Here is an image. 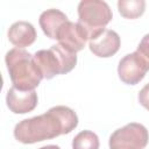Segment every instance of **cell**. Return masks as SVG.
<instances>
[{"instance_id":"cell-12","label":"cell","mask_w":149,"mask_h":149,"mask_svg":"<svg viewBox=\"0 0 149 149\" xmlns=\"http://www.w3.org/2000/svg\"><path fill=\"white\" fill-rule=\"evenodd\" d=\"M118 9L121 16L126 19H136L144 13L146 1L144 0H119Z\"/></svg>"},{"instance_id":"cell-15","label":"cell","mask_w":149,"mask_h":149,"mask_svg":"<svg viewBox=\"0 0 149 149\" xmlns=\"http://www.w3.org/2000/svg\"><path fill=\"white\" fill-rule=\"evenodd\" d=\"M137 99H139V102H140L147 111H149V83L146 84V85L141 88V91L139 92Z\"/></svg>"},{"instance_id":"cell-7","label":"cell","mask_w":149,"mask_h":149,"mask_svg":"<svg viewBox=\"0 0 149 149\" xmlns=\"http://www.w3.org/2000/svg\"><path fill=\"white\" fill-rule=\"evenodd\" d=\"M147 71V66L136 52L127 54L123 56L118 65L119 78L122 83L128 85H136L140 83L144 78Z\"/></svg>"},{"instance_id":"cell-4","label":"cell","mask_w":149,"mask_h":149,"mask_svg":"<svg viewBox=\"0 0 149 149\" xmlns=\"http://www.w3.org/2000/svg\"><path fill=\"white\" fill-rule=\"evenodd\" d=\"M78 22L86 29L88 41L100 34L111 22L113 14L102 0H83L78 5Z\"/></svg>"},{"instance_id":"cell-8","label":"cell","mask_w":149,"mask_h":149,"mask_svg":"<svg viewBox=\"0 0 149 149\" xmlns=\"http://www.w3.org/2000/svg\"><path fill=\"white\" fill-rule=\"evenodd\" d=\"M121 40L116 31L104 29L100 34L88 41V48L93 55L100 58H107L118 52Z\"/></svg>"},{"instance_id":"cell-5","label":"cell","mask_w":149,"mask_h":149,"mask_svg":"<svg viewBox=\"0 0 149 149\" xmlns=\"http://www.w3.org/2000/svg\"><path fill=\"white\" fill-rule=\"evenodd\" d=\"M149 141L148 129L137 122H130L114 130L109 136V149H144Z\"/></svg>"},{"instance_id":"cell-16","label":"cell","mask_w":149,"mask_h":149,"mask_svg":"<svg viewBox=\"0 0 149 149\" xmlns=\"http://www.w3.org/2000/svg\"><path fill=\"white\" fill-rule=\"evenodd\" d=\"M38 149H61L56 144H48V146H44V147H41Z\"/></svg>"},{"instance_id":"cell-6","label":"cell","mask_w":149,"mask_h":149,"mask_svg":"<svg viewBox=\"0 0 149 149\" xmlns=\"http://www.w3.org/2000/svg\"><path fill=\"white\" fill-rule=\"evenodd\" d=\"M56 40L58 41V44L77 54L84 49L85 43L88 40V34L79 22L68 21L58 30Z\"/></svg>"},{"instance_id":"cell-1","label":"cell","mask_w":149,"mask_h":149,"mask_svg":"<svg viewBox=\"0 0 149 149\" xmlns=\"http://www.w3.org/2000/svg\"><path fill=\"white\" fill-rule=\"evenodd\" d=\"M78 125V116L68 106L51 107L44 114L24 119L16 123L14 137L24 144H31L44 140L55 139L71 133Z\"/></svg>"},{"instance_id":"cell-2","label":"cell","mask_w":149,"mask_h":149,"mask_svg":"<svg viewBox=\"0 0 149 149\" xmlns=\"http://www.w3.org/2000/svg\"><path fill=\"white\" fill-rule=\"evenodd\" d=\"M5 62L12 84L17 90L33 91L44 78L34 59V55L24 49H10L5 56Z\"/></svg>"},{"instance_id":"cell-3","label":"cell","mask_w":149,"mask_h":149,"mask_svg":"<svg viewBox=\"0 0 149 149\" xmlns=\"http://www.w3.org/2000/svg\"><path fill=\"white\" fill-rule=\"evenodd\" d=\"M34 59L45 79H51L57 74H65L77 64L76 52L65 49L61 44H54L50 49L36 51Z\"/></svg>"},{"instance_id":"cell-10","label":"cell","mask_w":149,"mask_h":149,"mask_svg":"<svg viewBox=\"0 0 149 149\" xmlns=\"http://www.w3.org/2000/svg\"><path fill=\"white\" fill-rule=\"evenodd\" d=\"M8 40L16 48L23 49L31 45L36 40L35 27L27 21H16L8 29Z\"/></svg>"},{"instance_id":"cell-14","label":"cell","mask_w":149,"mask_h":149,"mask_svg":"<svg viewBox=\"0 0 149 149\" xmlns=\"http://www.w3.org/2000/svg\"><path fill=\"white\" fill-rule=\"evenodd\" d=\"M135 52L139 55V57L142 59V62L149 70V34H146L142 37Z\"/></svg>"},{"instance_id":"cell-13","label":"cell","mask_w":149,"mask_h":149,"mask_svg":"<svg viewBox=\"0 0 149 149\" xmlns=\"http://www.w3.org/2000/svg\"><path fill=\"white\" fill-rule=\"evenodd\" d=\"M72 149H99V137L92 130H83L72 140Z\"/></svg>"},{"instance_id":"cell-11","label":"cell","mask_w":149,"mask_h":149,"mask_svg":"<svg viewBox=\"0 0 149 149\" xmlns=\"http://www.w3.org/2000/svg\"><path fill=\"white\" fill-rule=\"evenodd\" d=\"M68 21H69L68 16L62 10L56 8H50L44 10L40 15V20H38L43 33L47 35V37L51 40H56L58 30Z\"/></svg>"},{"instance_id":"cell-9","label":"cell","mask_w":149,"mask_h":149,"mask_svg":"<svg viewBox=\"0 0 149 149\" xmlns=\"http://www.w3.org/2000/svg\"><path fill=\"white\" fill-rule=\"evenodd\" d=\"M37 93L33 91H21L12 86L6 94V104L10 112L15 114H26L37 106Z\"/></svg>"}]
</instances>
